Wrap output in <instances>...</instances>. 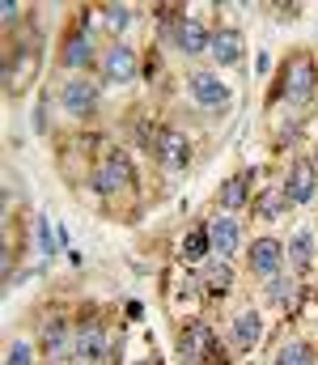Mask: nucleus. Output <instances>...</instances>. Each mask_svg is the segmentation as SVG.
Segmentation results:
<instances>
[{"mask_svg": "<svg viewBox=\"0 0 318 365\" xmlns=\"http://www.w3.org/2000/svg\"><path fill=\"white\" fill-rule=\"evenodd\" d=\"M318 195V175L310 162H297L293 170H289V179H285V200H293V204H306V200H314Z\"/></svg>", "mask_w": 318, "mask_h": 365, "instance_id": "423d86ee", "label": "nucleus"}, {"mask_svg": "<svg viewBox=\"0 0 318 365\" xmlns=\"http://www.w3.org/2000/svg\"><path fill=\"white\" fill-rule=\"evenodd\" d=\"M0 17H4V26H13V21H17V4H13V0H4V9H0Z\"/></svg>", "mask_w": 318, "mask_h": 365, "instance_id": "cd10ccee", "label": "nucleus"}, {"mask_svg": "<svg viewBox=\"0 0 318 365\" xmlns=\"http://www.w3.org/2000/svg\"><path fill=\"white\" fill-rule=\"evenodd\" d=\"M4 365H30V344H21V340H17V344L4 353Z\"/></svg>", "mask_w": 318, "mask_h": 365, "instance_id": "bb28decb", "label": "nucleus"}, {"mask_svg": "<svg viewBox=\"0 0 318 365\" xmlns=\"http://www.w3.org/2000/svg\"><path fill=\"white\" fill-rule=\"evenodd\" d=\"M191 93H196L200 106H229V90H225L212 73H196V77H191Z\"/></svg>", "mask_w": 318, "mask_h": 365, "instance_id": "f8f14e48", "label": "nucleus"}, {"mask_svg": "<svg viewBox=\"0 0 318 365\" xmlns=\"http://www.w3.org/2000/svg\"><path fill=\"white\" fill-rule=\"evenodd\" d=\"M183 251H187V259H191V264H200V259L212 251L208 230H196V234H187V247H183Z\"/></svg>", "mask_w": 318, "mask_h": 365, "instance_id": "4be33fe9", "label": "nucleus"}, {"mask_svg": "<svg viewBox=\"0 0 318 365\" xmlns=\"http://www.w3.org/2000/svg\"><path fill=\"white\" fill-rule=\"evenodd\" d=\"M90 56H94V38H90V30H81V34H73L68 43H64V64L68 68H85L90 64Z\"/></svg>", "mask_w": 318, "mask_h": 365, "instance_id": "2eb2a0df", "label": "nucleus"}, {"mask_svg": "<svg viewBox=\"0 0 318 365\" xmlns=\"http://www.w3.org/2000/svg\"><path fill=\"white\" fill-rule=\"evenodd\" d=\"M267 297H272L276 306L289 310V306L297 302V280H289V276H272V280H267Z\"/></svg>", "mask_w": 318, "mask_h": 365, "instance_id": "a211bd4d", "label": "nucleus"}, {"mask_svg": "<svg viewBox=\"0 0 318 365\" xmlns=\"http://www.w3.org/2000/svg\"><path fill=\"white\" fill-rule=\"evenodd\" d=\"M106 21H110L115 30H127V21H132V9H127V4H106Z\"/></svg>", "mask_w": 318, "mask_h": 365, "instance_id": "5701e85b", "label": "nucleus"}, {"mask_svg": "<svg viewBox=\"0 0 318 365\" xmlns=\"http://www.w3.org/2000/svg\"><path fill=\"white\" fill-rule=\"evenodd\" d=\"M208 51L216 56V64H238V60H242V51H246V38H242V30L225 26V30H216V34H212Z\"/></svg>", "mask_w": 318, "mask_h": 365, "instance_id": "1a4fd4ad", "label": "nucleus"}, {"mask_svg": "<svg viewBox=\"0 0 318 365\" xmlns=\"http://www.w3.org/2000/svg\"><path fill=\"white\" fill-rule=\"evenodd\" d=\"M73 357L81 365H102L106 361V331L98 323H85L73 331Z\"/></svg>", "mask_w": 318, "mask_h": 365, "instance_id": "7ed1b4c3", "label": "nucleus"}, {"mask_svg": "<svg viewBox=\"0 0 318 365\" xmlns=\"http://www.w3.org/2000/svg\"><path fill=\"white\" fill-rule=\"evenodd\" d=\"M208 242L212 251L225 259V255H233L238 251V221H229V217H221V221H212L208 225Z\"/></svg>", "mask_w": 318, "mask_h": 365, "instance_id": "4468645a", "label": "nucleus"}, {"mask_svg": "<svg viewBox=\"0 0 318 365\" xmlns=\"http://www.w3.org/2000/svg\"><path fill=\"white\" fill-rule=\"evenodd\" d=\"M314 81H318V73H314V64L306 60V56H293L289 64H285V81H280V93L289 98V102H310V93H314Z\"/></svg>", "mask_w": 318, "mask_h": 365, "instance_id": "f257e3e1", "label": "nucleus"}, {"mask_svg": "<svg viewBox=\"0 0 318 365\" xmlns=\"http://www.w3.org/2000/svg\"><path fill=\"white\" fill-rule=\"evenodd\" d=\"M183 361H216L221 353H216V340H212V327H204V323H191L187 331H183Z\"/></svg>", "mask_w": 318, "mask_h": 365, "instance_id": "20e7f679", "label": "nucleus"}, {"mask_svg": "<svg viewBox=\"0 0 318 365\" xmlns=\"http://www.w3.org/2000/svg\"><path fill=\"white\" fill-rule=\"evenodd\" d=\"M132 162L123 158V153H115V158H106L102 166L94 170V187H98V195H123V191H132Z\"/></svg>", "mask_w": 318, "mask_h": 365, "instance_id": "f03ea898", "label": "nucleus"}, {"mask_svg": "<svg viewBox=\"0 0 318 365\" xmlns=\"http://www.w3.org/2000/svg\"><path fill=\"white\" fill-rule=\"evenodd\" d=\"M280 264H285V247L276 242V238H259V242H250V268L259 276H272L280 272Z\"/></svg>", "mask_w": 318, "mask_h": 365, "instance_id": "0eeeda50", "label": "nucleus"}, {"mask_svg": "<svg viewBox=\"0 0 318 365\" xmlns=\"http://www.w3.org/2000/svg\"><path fill=\"white\" fill-rule=\"evenodd\" d=\"M259 336H263V323H259V314H255V310H246V314H238V319H233V344H238V349H255V344H259Z\"/></svg>", "mask_w": 318, "mask_h": 365, "instance_id": "dca6fc26", "label": "nucleus"}, {"mask_svg": "<svg viewBox=\"0 0 318 365\" xmlns=\"http://www.w3.org/2000/svg\"><path fill=\"white\" fill-rule=\"evenodd\" d=\"M157 158H161L170 170H183V166H187V158H191L187 136H183V132H174V128H161V132H157Z\"/></svg>", "mask_w": 318, "mask_h": 365, "instance_id": "39448f33", "label": "nucleus"}, {"mask_svg": "<svg viewBox=\"0 0 318 365\" xmlns=\"http://www.w3.org/2000/svg\"><path fill=\"white\" fill-rule=\"evenodd\" d=\"M208 289L212 293H225V289H229V268H225V264H212L208 268Z\"/></svg>", "mask_w": 318, "mask_h": 365, "instance_id": "393cba45", "label": "nucleus"}, {"mask_svg": "<svg viewBox=\"0 0 318 365\" xmlns=\"http://www.w3.org/2000/svg\"><path fill=\"white\" fill-rule=\"evenodd\" d=\"M64 106H68L73 115H90V110L98 106V86H90V81H68V86H64Z\"/></svg>", "mask_w": 318, "mask_h": 365, "instance_id": "ddd939ff", "label": "nucleus"}, {"mask_svg": "<svg viewBox=\"0 0 318 365\" xmlns=\"http://www.w3.org/2000/svg\"><path fill=\"white\" fill-rule=\"evenodd\" d=\"M34 68H38L34 51H17V56H9V64H4V93H17L30 77H34Z\"/></svg>", "mask_w": 318, "mask_h": 365, "instance_id": "9d476101", "label": "nucleus"}, {"mask_svg": "<svg viewBox=\"0 0 318 365\" xmlns=\"http://www.w3.org/2000/svg\"><path fill=\"white\" fill-rule=\"evenodd\" d=\"M310 255H314V234L310 230H297L293 242H289V259L293 264H310Z\"/></svg>", "mask_w": 318, "mask_h": 365, "instance_id": "aec40b11", "label": "nucleus"}, {"mask_svg": "<svg viewBox=\"0 0 318 365\" xmlns=\"http://www.w3.org/2000/svg\"><path fill=\"white\" fill-rule=\"evenodd\" d=\"M276 365H314V353H310V344H280V353H276Z\"/></svg>", "mask_w": 318, "mask_h": 365, "instance_id": "6ab92c4d", "label": "nucleus"}, {"mask_svg": "<svg viewBox=\"0 0 318 365\" xmlns=\"http://www.w3.org/2000/svg\"><path fill=\"white\" fill-rule=\"evenodd\" d=\"M34 230H38V234H34V238H38V251L51 259V255H55V234H51V225H47V221H38Z\"/></svg>", "mask_w": 318, "mask_h": 365, "instance_id": "b1692460", "label": "nucleus"}, {"mask_svg": "<svg viewBox=\"0 0 318 365\" xmlns=\"http://www.w3.org/2000/svg\"><path fill=\"white\" fill-rule=\"evenodd\" d=\"M310 166H314V175H318V158H314V162H310Z\"/></svg>", "mask_w": 318, "mask_h": 365, "instance_id": "c85d7f7f", "label": "nucleus"}, {"mask_svg": "<svg viewBox=\"0 0 318 365\" xmlns=\"http://www.w3.org/2000/svg\"><path fill=\"white\" fill-rule=\"evenodd\" d=\"M174 43H179L187 56H200V51H208L212 34L196 21V17H183V21H179V30H174Z\"/></svg>", "mask_w": 318, "mask_h": 365, "instance_id": "9b49d317", "label": "nucleus"}, {"mask_svg": "<svg viewBox=\"0 0 318 365\" xmlns=\"http://www.w3.org/2000/svg\"><path fill=\"white\" fill-rule=\"evenodd\" d=\"M246 191H250V175L242 170V175L225 179V187H221V204H225V208H242V204H246Z\"/></svg>", "mask_w": 318, "mask_h": 365, "instance_id": "f3484780", "label": "nucleus"}, {"mask_svg": "<svg viewBox=\"0 0 318 365\" xmlns=\"http://www.w3.org/2000/svg\"><path fill=\"white\" fill-rule=\"evenodd\" d=\"M280 208H285V191H267V195L259 200V212H263V217H276Z\"/></svg>", "mask_w": 318, "mask_h": 365, "instance_id": "a878e982", "label": "nucleus"}, {"mask_svg": "<svg viewBox=\"0 0 318 365\" xmlns=\"http://www.w3.org/2000/svg\"><path fill=\"white\" fill-rule=\"evenodd\" d=\"M43 349H47V357H55V361H60V357L68 353V331H64L60 323H51V327L43 331Z\"/></svg>", "mask_w": 318, "mask_h": 365, "instance_id": "412c9836", "label": "nucleus"}, {"mask_svg": "<svg viewBox=\"0 0 318 365\" xmlns=\"http://www.w3.org/2000/svg\"><path fill=\"white\" fill-rule=\"evenodd\" d=\"M102 77L115 81V86L132 81V77H136V51H132V47H110L102 56Z\"/></svg>", "mask_w": 318, "mask_h": 365, "instance_id": "6e6552de", "label": "nucleus"}]
</instances>
